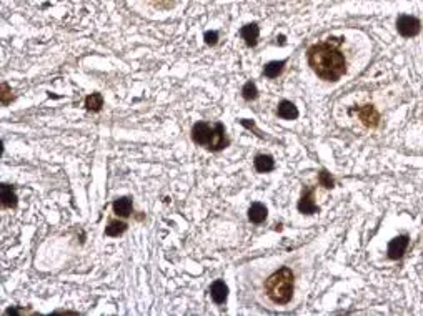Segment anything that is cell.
<instances>
[{
	"label": "cell",
	"instance_id": "6da1fadb",
	"mask_svg": "<svg viewBox=\"0 0 423 316\" xmlns=\"http://www.w3.org/2000/svg\"><path fill=\"white\" fill-rule=\"evenodd\" d=\"M308 65L327 82H336L347 72L343 53L330 44H315L308 48Z\"/></svg>",
	"mask_w": 423,
	"mask_h": 316
},
{
	"label": "cell",
	"instance_id": "7a4b0ae2",
	"mask_svg": "<svg viewBox=\"0 0 423 316\" xmlns=\"http://www.w3.org/2000/svg\"><path fill=\"white\" fill-rule=\"evenodd\" d=\"M265 293L274 303L286 305L293 295V273L290 268H280L265 281Z\"/></svg>",
	"mask_w": 423,
	"mask_h": 316
},
{
	"label": "cell",
	"instance_id": "3957f363",
	"mask_svg": "<svg viewBox=\"0 0 423 316\" xmlns=\"http://www.w3.org/2000/svg\"><path fill=\"white\" fill-rule=\"evenodd\" d=\"M192 140L200 146H205L208 150L218 152L229 145V140L225 138V127L222 123H210L198 122L192 128Z\"/></svg>",
	"mask_w": 423,
	"mask_h": 316
},
{
	"label": "cell",
	"instance_id": "277c9868",
	"mask_svg": "<svg viewBox=\"0 0 423 316\" xmlns=\"http://www.w3.org/2000/svg\"><path fill=\"white\" fill-rule=\"evenodd\" d=\"M397 30L402 37H415L420 34L422 24L417 17L412 15H400L397 18Z\"/></svg>",
	"mask_w": 423,
	"mask_h": 316
},
{
	"label": "cell",
	"instance_id": "5b68a950",
	"mask_svg": "<svg viewBox=\"0 0 423 316\" xmlns=\"http://www.w3.org/2000/svg\"><path fill=\"white\" fill-rule=\"evenodd\" d=\"M407 246H408V235H400L397 238H393L388 243V251H386V253H388V258H392V260L402 258Z\"/></svg>",
	"mask_w": 423,
	"mask_h": 316
},
{
	"label": "cell",
	"instance_id": "8992f818",
	"mask_svg": "<svg viewBox=\"0 0 423 316\" xmlns=\"http://www.w3.org/2000/svg\"><path fill=\"white\" fill-rule=\"evenodd\" d=\"M210 295H212V298L217 305L225 303L227 296H229V288H227L225 281H222V280L213 281L212 286H210Z\"/></svg>",
	"mask_w": 423,
	"mask_h": 316
},
{
	"label": "cell",
	"instance_id": "52a82bcc",
	"mask_svg": "<svg viewBox=\"0 0 423 316\" xmlns=\"http://www.w3.org/2000/svg\"><path fill=\"white\" fill-rule=\"evenodd\" d=\"M358 115H360L362 122L365 123L367 127H376L378 125V120H380V115L378 112L372 107V105H365V107H362L360 110H358Z\"/></svg>",
	"mask_w": 423,
	"mask_h": 316
},
{
	"label": "cell",
	"instance_id": "ba28073f",
	"mask_svg": "<svg viewBox=\"0 0 423 316\" xmlns=\"http://www.w3.org/2000/svg\"><path fill=\"white\" fill-rule=\"evenodd\" d=\"M313 190H307L305 193H303L302 200L298 201V210L302 212L303 215H313L318 212V207L315 205V201H313Z\"/></svg>",
	"mask_w": 423,
	"mask_h": 316
},
{
	"label": "cell",
	"instance_id": "9c48e42d",
	"mask_svg": "<svg viewBox=\"0 0 423 316\" xmlns=\"http://www.w3.org/2000/svg\"><path fill=\"white\" fill-rule=\"evenodd\" d=\"M277 113H279V117L283 118V120H295V118L298 117L297 107H295L292 102H288V100H283V102H280Z\"/></svg>",
	"mask_w": 423,
	"mask_h": 316
},
{
	"label": "cell",
	"instance_id": "30bf717a",
	"mask_svg": "<svg viewBox=\"0 0 423 316\" xmlns=\"http://www.w3.org/2000/svg\"><path fill=\"white\" fill-rule=\"evenodd\" d=\"M267 218V208L265 205L258 203V201H255V203H252V207L248 208V220L252 223H262L265 222Z\"/></svg>",
	"mask_w": 423,
	"mask_h": 316
},
{
	"label": "cell",
	"instance_id": "8fae6325",
	"mask_svg": "<svg viewBox=\"0 0 423 316\" xmlns=\"http://www.w3.org/2000/svg\"><path fill=\"white\" fill-rule=\"evenodd\" d=\"M242 39L247 42L248 47H253V45L257 44V39H258V34H260V30H258V25L257 24H248L245 25L242 29Z\"/></svg>",
	"mask_w": 423,
	"mask_h": 316
},
{
	"label": "cell",
	"instance_id": "7c38bea8",
	"mask_svg": "<svg viewBox=\"0 0 423 316\" xmlns=\"http://www.w3.org/2000/svg\"><path fill=\"white\" fill-rule=\"evenodd\" d=\"M275 168V162L270 155H257L255 158V170L258 173H268Z\"/></svg>",
	"mask_w": 423,
	"mask_h": 316
},
{
	"label": "cell",
	"instance_id": "4fadbf2b",
	"mask_svg": "<svg viewBox=\"0 0 423 316\" xmlns=\"http://www.w3.org/2000/svg\"><path fill=\"white\" fill-rule=\"evenodd\" d=\"M0 200H2L3 207L13 208L17 205V195L15 191L12 190V186L8 185H2L0 186Z\"/></svg>",
	"mask_w": 423,
	"mask_h": 316
},
{
	"label": "cell",
	"instance_id": "5bb4252c",
	"mask_svg": "<svg viewBox=\"0 0 423 316\" xmlns=\"http://www.w3.org/2000/svg\"><path fill=\"white\" fill-rule=\"evenodd\" d=\"M113 212H115L118 217H129L132 212V200L129 196L115 200L113 201Z\"/></svg>",
	"mask_w": 423,
	"mask_h": 316
},
{
	"label": "cell",
	"instance_id": "9a60e30c",
	"mask_svg": "<svg viewBox=\"0 0 423 316\" xmlns=\"http://www.w3.org/2000/svg\"><path fill=\"white\" fill-rule=\"evenodd\" d=\"M283 67H285V60L270 62V63H267L265 68H263V73H265V77H268V79H275V77H279L282 73Z\"/></svg>",
	"mask_w": 423,
	"mask_h": 316
},
{
	"label": "cell",
	"instance_id": "2e32d148",
	"mask_svg": "<svg viewBox=\"0 0 423 316\" xmlns=\"http://www.w3.org/2000/svg\"><path fill=\"white\" fill-rule=\"evenodd\" d=\"M102 105H103V98L100 93H92L85 98V107L89 110H92V112H98V110L102 108Z\"/></svg>",
	"mask_w": 423,
	"mask_h": 316
},
{
	"label": "cell",
	"instance_id": "e0dca14e",
	"mask_svg": "<svg viewBox=\"0 0 423 316\" xmlns=\"http://www.w3.org/2000/svg\"><path fill=\"white\" fill-rule=\"evenodd\" d=\"M127 230V225L122 222H110L108 223V226L105 228V235L108 236H118L122 235Z\"/></svg>",
	"mask_w": 423,
	"mask_h": 316
},
{
	"label": "cell",
	"instance_id": "ac0fdd59",
	"mask_svg": "<svg viewBox=\"0 0 423 316\" xmlns=\"http://www.w3.org/2000/svg\"><path fill=\"white\" fill-rule=\"evenodd\" d=\"M242 95L245 100H255L258 97V90H257V85L253 82H247L242 89Z\"/></svg>",
	"mask_w": 423,
	"mask_h": 316
},
{
	"label": "cell",
	"instance_id": "d6986e66",
	"mask_svg": "<svg viewBox=\"0 0 423 316\" xmlns=\"http://www.w3.org/2000/svg\"><path fill=\"white\" fill-rule=\"evenodd\" d=\"M318 181H320V185L325 186V188H333V185H335L333 178L330 177V173L327 170L320 172V175H318Z\"/></svg>",
	"mask_w": 423,
	"mask_h": 316
},
{
	"label": "cell",
	"instance_id": "ffe728a7",
	"mask_svg": "<svg viewBox=\"0 0 423 316\" xmlns=\"http://www.w3.org/2000/svg\"><path fill=\"white\" fill-rule=\"evenodd\" d=\"M203 39H205L207 45H215L217 40H218V34H217V32H210V30H208V32H205Z\"/></svg>",
	"mask_w": 423,
	"mask_h": 316
},
{
	"label": "cell",
	"instance_id": "44dd1931",
	"mask_svg": "<svg viewBox=\"0 0 423 316\" xmlns=\"http://www.w3.org/2000/svg\"><path fill=\"white\" fill-rule=\"evenodd\" d=\"M8 93H10V91H8V87H7L5 82H3L2 84V103L3 105L8 103Z\"/></svg>",
	"mask_w": 423,
	"mask_h": 316
},
{
	"label": "cell",
	"instance_id": "7402d4cb",
	"mask_svg": "<svg viewBox=\"0 0 423 316\" xmlns=\"http://www.w3.org/2000/svg\"><path fill=\"white\" fill-rule=\"evenodd\" d=\"M152 2H155V3H158V2H163V0H152Z\"/></svg>",
	"mask_w": 423,
	"mask_h": 316
}]
</instances>
